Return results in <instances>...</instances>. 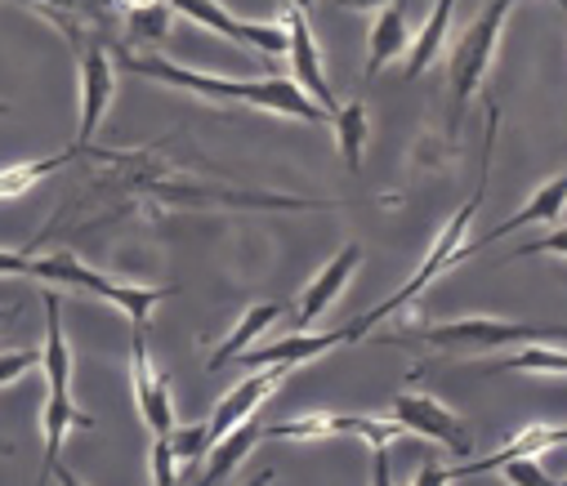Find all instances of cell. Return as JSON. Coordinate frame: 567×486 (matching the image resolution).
<instances>
[{
    "label": "cell",
    "mask_w": 567,
    "mask_h": 486,
    "mask_svg": "<svg viewBox=\"0 0 567 486\" xmlns=\"http://www.w3.org/2000/svg\"><path fill=\"white\" fill-rule=\"evenodd\" d=\"M255 437H259V424H255V420H246V424H237L233 433H224V437L206 451V473H202L197 486H215V482H224V477L246 459V451L255 446Z\"/></svg>",
    "instance_id": "44dd1931"
},
{
    "label": "cell",
    "mask_w": 567,
    "mask_h": 486,
    "mask_svg": "<svg viewBox=\"0 0 567 486\" xmlns=\"http://www.w3.org/2000/svg\"><path fill=\"white\" fill-rule=\"evenodd\" d=\"M0 455H14V446H10V442H0Z\"/></svg>",
    "instance_id": "e575fe53"
},
{
    "label": "cell",
    "mask_w": 567,
    "mask_h": 486,
    "mask_svg": "<svg viewBox=\"0 0 567 486\" xmlns=\"http://www.w3.org/2000/svg\"><path fill=\"white\" fill-rule=\"evenodd\" d=\"M166 442H171V455H175V464H179V473H188L206 451H210V433H206V424H175L171 433H166Z\"/></svg>",
    "instance_id": "d4e9b609"
},
{
    "label": "cell",
    "mask_w": 567,
    "mask_h": 486,
    "mask_svg": "<svg viewBox=\"0 0 567 486\" xmlns=\"http://www.w3.org/2000/svg\"><path fill=\"white\" fill-rule=\"evenodd\" d=\"M171 14H175V6H162V0H153V6H130V10H125L130 45H134V50L162 45L166 32H171Z\"/></svg>",
    "instance_id": "603a6c76"
},
{
    "label": "cell",
    "mask_w": 567,
    "mask_h": 486,
    "mask_svg": "<svg viewBox=\"0 0 567 486\" xmlns=\"http://www.w3.org/2000/svg\"><path fill=\"white\" fill-rule=\"evenodd\" d=\"M6 112H10V107H6V103H0V116H6Z\"/></svg>",
    "instance_id": "d590c367"
},
{
    "label": "cell",
    "mask_w": 567,
    "mask_h": 486,
    "mask_svg": "<svg viewBox=\"0 0 567 486\" xmlns=\"http://www.w3.org/2000/svg\"><path fill=\"white\" fill-rule=\"evenodd\" d=\"M112 90H116V72H112V54L103 50V41H90L81 54V130H76V152L90 147L94 130L103 125L107 107H112Z\"/></svg>",
    "instance_id": "30bf717a"
},
{
    "label": "cell",
    "mask_w": 567,
    "mask_h": 486,
    "mask_svg": "<svg viewBox=\"0 0 567 486\" xmlns=\"http://www.w3.org/2000/svg\"><path fill=\"white\" fill-rule=\"evenodd\" d=\"M45 349H41V371H45V384H50V397L63 402L72 397V349H68V335H63V299L59 294H45Z\"/></svg>",
    "instance_id": "2e32d148"
},
{
    "label": "cell",
    "mask_w": 567,
    "mask_h": 486,
    "mask_svg": "<svg viewBox=\"0 0 567 486\" xmlns=\"http://www.w3.org/2000/svg\"><path fill=\"white\" fill-rule=\"evenodd\" d=\"M175 10L188 14V19H197L202 28H210V32L228 37V41H237V45H250V50L268 54V59H272V54H287V32L272 28V23H241V19H233L224 6H210V0H179Z\"/></svg>",
    "instance_id": "8fae6325"
},
{
    "label": "cell",
    "mask_w": 567,
    "mask_h": 486,
    "mask_svg": "<svg viewBox=\"0 0 567 486\" xmlns=\"http://www.w3.org/2000/svg\"><path fill=\"white\" fill-rule=\"evenodd\" d=\"M340 344H344L340 331H331V335L296 331V335L272 340V344H264V349H246L237 362H241L246 371H296V366H305V362H313V358H327V353L340 349Z\"/></svg>",
    "instance_id": "7c38bea8"
},
{
    "label": "cell",
    "mask_w": 567,
    "mask_h": 486,
    "mask_svg": "<svg viewBox=\"0 0 567 486\" xmlns=\"http://www.w3.org/2000/svg\"><path fill=\"white\" fill-rule=\"evenodd\" d=\"M277 317H287V303H255V308H246V312H241V321L233 327V335L210 353V371H219V366L237 362L255 340H264V331L272 327Z\"/></svg>",
    "instance_id": "d6986e66"
},
{
    "label": "cell",
    "mask_w": 567,
    "mask_h": 486,
    "mask_svg": "<svg viewBox=\"0 0 567 486\" xmlns=\"http://www.w3.org/2000/svg\"><path fill=\"white\" fill-rule=\"evenodd\" d=\"M268 482H272V468H264V473H259V477H250L246 486H268Z\"/></svg>",
    "instance_id": "836d02e7"
},
{
    "label": "cell",
    "mask_w": 567,
    "mask_h": 486,
    "mask_svg": "<svg viewBox=\"0 0 567 486\" xmlns=\"http://www.w3.org/2000/svg\"><path fill=\"white\" fill-rule=\"evenodd\" d=\"M452 0H439L434 6V14H430V23H424V32L406 45V68H402V76L406 81H420L424 72L434 68V59L443 54V41H447V28H452Z\"/></svg>",
    "instance_id": "ffe728a7"
},
{
    "label": "cell",
    "mask_w": 567,
    "mask_h": 486,
    "mask_svg": "<svg viewBox=\"0 0 567 486\" xmlns=\"http://www.w3.org/2000/svg\"><path fill=\"white\" fill-rule=\"evenodd\" d=\"M291 371H259V375H250V380H241L219 406H215V415L206 420V433H210V446L224 437V433H233L237 424H246V420H255V411L281 389V380H287Z\"/></svg>",
    "instance_id": "4fadbf2b"
},
{
    "label": "cell",
    "mask_w": 567,
    "mask_h": 486,
    "mask_svg": "<svg viewBox=\"0 0 567 486\" xmlns=\"http://www.w3.org/2000/svg\"><path fill=\"white\" fill-rule=\"evenodd\" d=\"M259 437L268 442H322V437H367L371 446H389L393 437H402V428L393 420H371V415H300V420H281L259 428Z\"/></svg>",
    "instance_id": "ba28073f"
},
{
    "label": "cell",
    "mask_w": 567,
    "mask_h": 486,
    "mask_svg": "<svg viewBox=\"0 0 567 486\" xmlns=\"http://www.w3.org/2000/svg\"><path fill=\"white\" fill-rule=\"evenodd\" d=\"M179 482H184V473H179V464L171 455V442L153 437V486H179Z\"/></svg>",
    "instance_id": "83f0119b"
},
{
    "label": "cell",
    "mask_w": 567,
    "mask_h": 486,
    "mask_svg": "<svg viewBox=\"0 0 567 486\" xmlns=\"http://www.w3.org/2000/svg\"><path fill=\"white\" fill-rule=\"evenodd\" d=\"M393 424L411 437H424V442H434V446H447L452 455L470 459L474 455V428L447 411L443 402L434 397H424V393H398L393 397Z\"/></svg>",
    "instance_id": "8992f818"
},
{
    "label": "cell",
    "mask_w": 567,
    "mask_h": 486,
    "mask_svg": "<svg viewBox=\"0 0 567 486\" xmlns=\"http://www.w3.org/2000/svg\"><path fill=\"white\" fill-rule=\"evenodd\" d=\"M362 263V246L358 241H349V246H340V255L305 286V294H300V312H296V321H300V331L305 327H313V321L340 299V290L349 286V277H353V268Z\"/></svg>",
    "instance_id": "9a60e30c"
},
{
    "label": "cell",
    "mask_w": 567,
    "mask_h": 486,
    "mask_svg": "<svg viewBox=\"0 0 567 486\" xmlns=\"http://www.w3.org/2000/svg\"><path fill=\"white\" fill-rule=\"evenodd\" d=\"M496 371H549V375H563L567 371V358H563V349H523V353H514V358H505Z\"/></svg>",
    "instance_id": "484cf974"
},
{
    "label": "cell",
    "mask_w": 567,
    "mask_h": 486,
    "mask_svg": "<svg viewBox=\"0 0 567 486\" xmlns=\"http://www.w3.org/2000/svg\"><path fill=\"white\" fill-rule=\"evenodd\" d=\"M452 477H447V468L439 464V459H424L420 468H415V482L411 486H447Z\"/></svg>",
    "instance_id": "4dcf8cb0"
},
{
    "label": "cell",
    "mask_w": 567,
    "mask_h": 486,
    "mask_svg": "<svg viewBox=\"0 0 567 486\" xmlns=\"http://www.w3.org/2000/svg\"><path fill=\"white\" fill-rule=\"evenodd\" d=\"M501 468H505V482H509V486H558V482H554V477H549L532 455L509 459V464H501ZM501 468H496V473H501Z\"/></svg>",
    "instance_id": "4316f807"
},
{
    "label": "cell",
    "mask_w": 567,
    "mask_h": 486,
    "mask_svg": "<svg viewBox=\"0 0 567 486\" xmlns=\"http://www.w3.org/2000/svg\"><path fill=\"white\" fill-rule=\"evenodd\" d=\"M72 156H76V147H68V152H59V156H45V161H28V166L0 170V201H6V197H23L32 184H41V179H50L54 170H63Z\"/></svg>",
    "instance_id": "cb8c5ba5"
},
{
    "label": "cell",
    "mask_w": 567,
    "mask_h": 486,
    "mask_svg": "<svg viewBox=\"0 0 567 486\" xmlns=\"http://www.w3.org/2000/svg\"><path fill=\"white\" fill-rule=\"evenodd\" d=\"M130 384H134V402L144 415L153 437H166L175 428V397H171V380L157 375V366L148 362V331L130 327Z\"/></svg>",
    "instance_id": "9c48e42d"
},
{
    "label": "cell",
    "mask_w": 567,
    "mask_h": 486,
    "mask_svg": "<svg viewBox=\"0 0 567 486\" xmlns=\"http://www.w3.org/2000/svg\"><path fill=\"white\" fill-rule=\"evenodd\" d=\"M281 19H287V59H291V76L300 85V94L322 112V116H336L340 103L327 85V72H322V50L313 41V28H309V10L305 6H287L281 10Z\"/></svg>",
    "instance_id": "52a82bcc"
},
{
    "label": "cell",
    "mask_w": 567,
    "mask_h": 486,
    "mask_svg": "<svg viewBox=\"0 0 567 486\" xmlns=\"http://www.w3.org/2000/svg\"><path fill=\"white\" fill-rule=\"evenodd\" d=\"M523 340H563V327H523V321H501V317H456V321H443V327H430L424 331V344L434 349H509V344H523Z\"/></svg>",
    "instance_id": "5b68a950"
},
{
    "label": "cell",
    "mask_w": 567,
    "mask_h": 486,
    "mask_svg": "<svg viewBox=\"0 0 567 486\" xmlns=\"http://www.w3.org/2000/svg\"><path fill=\"white\" fill-rule=\"evenodd\" d=\"M563 193H567L563 175H558V179H549V184H545V188H540V193H536V197H532V201H527L518 215H509V219H505L501 228H492L483 241H474L470 250L461 246V259H470V255H483L487 246H496L501 237H509V232H518V228H532V224H558V215H563Z\"/></svg>",
    "instance_id": "ac0fdd59"
},
{
    "label": "cell",
    "mask_w": 567,
    "mask_h": 486,
    "mask_svg": "<svg viewBox=\"0 0 567 486\" xmlns=\"http://www.w3.org/2000/svg\"><path fill=\"white\" fill-rule=\"evenodd\" d=\"M487 116H492V125H487V147H483V175H478V188H474V197H470V201H465V206H461V210H456V215H452V219L443 224V232H439L434 250L424 255V263L415 268V277H411V281H406V286H402L398 294H389L384 303H375L371 312H362L358 321H349V327L340 331V335H344V344L362 340V335H367L371 327H380L384 317L402 312V308H406L411 299H420L424 290H430V286H434V281H439V277H443V272H447L452 263H461V237H465V228L474 224V215L483 210V197H487V175H492V147H496V107H492Z\"/></svg>",
    "instance_id": "7a4b0ae2"
},
{
    "label": "cell",
    "mask_w": 567,
    "mask_h": 486,
    "mask_svg": "<svg viewBox=\"0 0 567 486\" xmlns=\"http://www.w3.org/2000/svg\"><path fill=\"white\" fill-rule=\"evenodd\" d=\"M37 366H41V349H10V353H0V384H14L19 375H28Z\"/></svg>",
    "instance_id": "f1b7e54d"
},
{
    "label": "cell",
    "mask_w": 567,
    "mask_h": 486,
    "mask_svg": "<svg viewBox=\"0 0 567 486\" xmlns=\"http://www.w3.org/2000/svg\"><path fill=\"white\" fill-rule=\"evenodd\" d=\"M563 442H567V428H563V424H532V428H523L509 446H501V451H492V455H483V459H465V464L447 468V477L456 482V477L496 473V468L509 464V459H523V455H536V451H549V446H563Z\"/></svg>",
    "instance_id": "e0dca14e"
},
{
    "label": "cell",
    "mask_w": 567,
    "mask_h": 486,
    "mask_svg": "<svg viewBox=\"0 0 567 486\" xmlns=\"http://www.w3.org/2000/svg\"><path fill=\"white\" fill-rule=\"evenodd\" d=\"M121 68L134 72V76H148V81H162V85H175V90H193L202 99H215V103H246V107H264V112H277V116H291V121H327L305 94L296 81L287 76H268V81H228V76H206V72H193V68H179L162 54H121Z\"/></svg>",
    "instance_id": "6da1fadb"
},
{
    "label": "cell",
    "mask_w": 567,
    "mask_h": 486,
    "mask_svg": "<svg viewBox=\"0 0 567 486\" xmlns=\"http://www.w3.org/2000/svg\"><path fill=\"white\" fill-rule=\"evenodd\" d=\"M32 277H41V281H63V286H72V290H90V294H99V299L116 303V308L130 317V327H134V331H148L153 308H157L162 299H171V294H175V286H166V290H144V286H125V281L99 277V272H94V268H85L76 255L32 259Z\"/></svg>",
    "instance_id": "3957f363"
},
{
    "label": "cell",
    "mask_w": 567,
    "mask_h": 486,
    "mask_svg": "<svg viewBox=\"0 0 567 486\" xmlns=\"http://www.w3.org/2000/svg\"><path fill=\"white\" fill-rule=\"evenodd\" d=\"M509 0H492V6L470 23V32L456 41L452 59H447V81H452V130L461 125V112L465 103L474 99V90L483 85L487 68H492V54H496V37L509 19Z\"/></svg>",
    "instance_id": "277c9868"
},
{
    "label": "cell",
    "mask_w": 567,
    "mask_h": 486,
    "mask_svg": "<svg viewBox=\"0 0 567 486\" xmlns=\"http://www.w3.org/2000/svg\"><path fill=\"white\" fill-rule=\"evenodd\" d=\"M331 121H336V143H340L344 166H349V170H362V147H367V103H362V99H353V103H344Z\"/></svg>",
    "instance_id": "7402d4cb"
},
{
    "label": "cell",
    "mask_w": 567,
    "mask_h": 486,
    "mask_svg": "<svg viewBox=\"0 0 567 486\" xmlns=\"http://www.w3.org/2000/svg\"><path fill=\"white\" fill-rule=\"evenodd\" d=\"M411 10L402 6V0H389V6L375 10V23L367 32V68H362V85H371L398 54H406L411 45Z\"/></svg>",
    "instance_id": "5bb4252c"
},
{
    "label": "cell",
    "mask_w": 567,
    "mask_h": 486,
    "mask_svg": "<svg viewBox=\"0 0 567 486\" xmlns=\"http://www.w3.org/2000/svg\"><path fill=\"white\" fill-rule=\"evenodd\" d=\"M19 312H23V308H19V303H14V308H0V327H6V321H14V317H19Z\"/></svg>",
    "instance_id": "d6a6232c"
},
{
    "label": "cell",
    "mask_w": 567,
    "mask_h": 486,
    "mask_svg": "<svg viewBox=\"0 0 567 486\" xmlns=\"http://www.w3.org/2000/svg\"><path fill=\"white\" fill-rule=\"evenodd\" d=\"M532 255H554V259H563V255H567V237H563V232H549L545 241H532V246H518V250H514V259H532Z\"/></svg>",
    "instance_id": "f546056e"
},
{
    "label": "cell",
    "mask_w": 567,
    "mask_h": 486,
    "mask_svg": "<svg viewBox=\"0 0 567 486\" xmlns=\"http://www.w3.org/2000/svg\"><path fill=\"white\" fill-rule=\"evenodd\" d=\"M371 486H393V468H389L384 446H375V455H371Z\"/></svg>",
    "instance_id": "1f68e13d"
}]
</instances>
